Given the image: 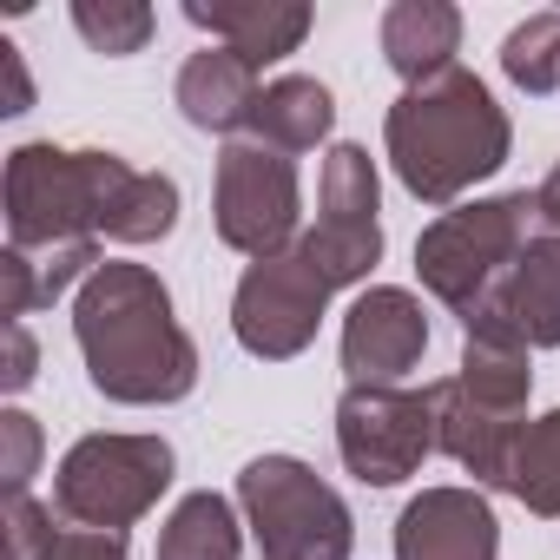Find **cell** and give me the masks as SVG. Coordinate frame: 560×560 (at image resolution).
Wrapping results in <instances>:
<instances>
[{"label":"cell","instance_id":"cell-3","mask_svg":"<svg viewBox=\"0 0 560 560\" xmlns=\"http://www.w3.org/2000/svg\"><path fill=\"white\" fill-rule=\"evenodd\" d=\"M132 165L119 152H67V145H21L8 159V244L54 250V244H100L106 211Z\"/></svg>","mask_w":560,"mask_h":560},{"label":"cell","instance_id":"cell-15","mask_svg":"<svg viewBox=\"0 0 560 560\" xmlns=\"http://www.w3.org/2000/svg\"><path fill=\"white\" fill-rule=\"evenodd\" d=\"M481 317L508 324L527 350H560V231L527 237V250L514 257V270L501 277V291Z\"/></svg>","mask_w":560,"mask_h":560},{"label":"cell","instance_id":"cell-12","mask_svg":"<svg viewBox=\"0 0 560 560\" xmlns=\"http://www.w3.org/2000/svg\"><path fill=\"white\" fill-rule=\"evenodd\" d=\"M396 560H501V521L481 488H422L396 521Z\"/></svg>","mask_w":560,"mask_h":560},{"label":"cell","instance_id":"cell-26","mask_svg":"<svg viewBox=\"0 0 560 560\" xmlns=\"http://www.w3.org/2000/svg\"><path fill=\"white\" fill-rule=\"evenodd\" d=\"M54 514L40 508V501H8V560H47V547H54Z\"/></svg>","mask_w":560,"mask_h":560},{"label":"cell","instance_id":"cell-22","mask_svg":"<svg viewBox=\"0 0 560 560\" xmlns=\"http://www.w3.org/2000/svg\"><path fill=\"white\" fill-rule=\"evenodd\" d=\"M172 224H178V185L165 172H139L132 165V178L119 185L100 237H113V244H159V237H172Z\"/></svg>","mask_w":560,"mask_h":560},{"label":"cell","instance_id":"cell-28","mask_svg":"<svg viewBox=\"0 0 560 560\" xmlns=\"http://www.w3.org/2000/svg\"><path fill=\"white\" fill-rule=\"evenodd\" d=\"M0 383H8L14 396L34 383V337H27V324H8V370H0Z\"/></svg>","mask_w":560,"mask_h":560},{"label":"cell","instance_id":"cell-30","mask_svg":"<svg viewBox=\"0 0 560 560\" xmlns=\"http://www.w3.org/2000/svg\"><path fill=\"white\" fill-rule=\"evenodd\" d=\"M534 211H540V231H560V165L534 185Z\"/></svg>","mask_w":560,"mask_h":560},{"label":"cell","instance_id":"cell-6","mask_svg":"<svg viewBox=\"0 0 560 560\" xmlns=\"http://www.w3.org/2000/svg\"><path fill=\"white\" fill-rule=\"evenodd\" d=\"M172 468H178V455L165 435H80L60 455L54 508L73 527L126 534L139 514L159 508V494L172 488Z\"/></svg>","mask_w":560,"mask_h":560},{"label":"cell","instance_id":"cell-29","mask_svg":"<svg viewBox=\"0 0 560 560\" xmlns=\"http://www.w3.org/2000/svg\"><path fill=\"white\" fill-rule=\"evenodd\" d=\"M0 80H8V113H27L34 86H27V67H21V47L0 40Z\"/></svg>","mask_w":560,"mask_h":560},{"label":"cell","instance_id":"cell-18","mask_svg":"<svg viewBox=\"0 0 560 560\" xmlns=\"http://www.w3.org/2000/svg\"><path fill=\"white\" fill-rule=\"evenodd\" d=\"M100 270V244H54V250H14L0 257V317L8 324H27L34 311H47L54 298H67L73 284Z\"/></svg>","mask_w":560,"mask_h":560},{"label":"cell","instance_id":"cell-17","mask_svg":"<svg viewBox=\"0 0 560 560\" xmlns=\"http://www.w3.org/2000/svg\"><path fill=\"white\" fill-rule=\"evenodd\" d=\"M330 126H337V100H330V86L324 80H311V73H284V80H270L264 93H257V106H250V139L257 145H270V152H317L324 139H330Z\"/></svg>","mask_w":560,"mask_h":560},{"label":"cell","instance_id":"cell-2","mask_svg":"<svg viewBox=\"0 0 560 560\" xmlns=\"http://www.w3.org/2000/svg\"><path fill=\"white\" fill-rule=\"evenodd\" d=\"M383 145L409 198L455 211L462 191H475L508 165L514 126L468 67H448L422 86H402V100L383 119Z\"/></svg>","mask_w":560,"mask_h":560},{"label":"cell","instance_id":"cell-20","mask_svg":"<svg viewBox=\"0 0 560 560\" xmlns=\"http://www.w3.org/2000/svg\"><path fill=\"white\" fill-rule=\"evenodd\" d=\"M237 547H244L237 540V514L211 488L185 494L165 514V527H159V560H237Z\"/></svg>","mask_w":560,"mask_h":560},{"label":"cell","instance_id":"cell-10","mask_svg":"<svg viewBox=\"0 0 560 560\" xmlns=\"http://www.w3.org/2000/svg\"><path fill=\"white\" fill-rule=\"evenodd\" d=\"M337 455L357 481L396 488L435 455V409L429 389H376L350 383L337 402Z\"/></svg>","mask_w":560,"mask_h":560},{"label":"cell","instance_id":"cell-8","mask_svg":"<svg viewBox=\"0 0 560 560\" xmlns=\"http://www.w3.org/2000/svg\"><path fill=\"white\" fill-rule=\"evenodd\" d=\"M211 211H218V237H224L231 250H244L250 264L291 250V244H298V211H304L298 165H291L284 152L257 145V139L224 145V152H218Z\"/></svg>","mask_w":560,"mask_h":560},{"label":"cell","instance_id":"cell-5","mask_svg":"<svg viewBox=\"0 0 560 560\" xmlns=\"http://www.w3.org/2000/svg\"><path fill=\"white\" fill-rule=\"evenodd\" d=\"M244 527L257 534L264 560H350L357 521L343 494L298 455H257L237 475Z\"/></svg>","mask_w":560,"mask_h":560},{"label":"cell","instance_id":"cell-14","mask_svg":"<svg viewBox=\"0 0 560 560\" xmlns=\"http://www.w3.org/2000/svg\"><path fill=\"white\" fill-rule=\"evenodd\" d=\"M185 21L205 27L218 47H231L250 67H270L304 47L311 8L304 0H185Z\"/></svg>","mask_w":560,"mask_h":560},{"label":"cell","instance_id":"cell-16","mask_svg":"<svg viewBox=\"0 0 560 560\" xmlns=\"http://www.w3.org/2000/svg\"><path fill=\"white\" fill-rule=\"evenodd\" d=\"M257 93H264V86H257V67L237 60L231 47H198V54L178 67V86H172L178 113H185L198 132H237V126H250Z\"/></svg>","mask_w":560,"mask_h":560},{"label":"cell","instance_id":"cell-19","mask_svg":"<svg viewBox=\"0 0 560 560\" xmlns=\"http://www.w3.org/2000/svg\"><path fill=\"white\" fill-rule=\"evenodd\" d=\"M383 60L409 80V86H422V80H435V73H448L455 67V47H462V14L448 8V0H396V8L383 14Z\"/></svg>","mask_w":560,"mask_h":560},{"label":"cell","instance_id":"cell-21","mask_svg":"<svg viewBox=\"0 0 560 560\" xmlns=\"http://www.w3.org/2000/svg\"><path fill=\"white\" fill-rule=\"evenodd\" d=\"M508 494L527 508V514H547L560 521V409L534 416L514 442V462H508Z\"/></svg>","mask_w":560,"mask_h":560},{"label":"cell","instance_id":"cell-4","mask_svg":"<svg viewBox=\"0 0 560 560\" xmlns=\"http://www.w3.org/2000/svg\"><path fill=\"white\" fill-rule=\"evenodd\" d=\"M534 231H540L534 191H501V198H481V205H455L416 237V270H422L435 304H448L462 324H475L494 304L501 277L514 270V257L527 250Z\"/></svg>","mask_w":560,"mask_h":560},{"label":"cell","instance_id":"cell-7","mask_svg":"<svg viewBox=\"0 0 560 560\" xmlns=\"http://www.w3.org/2000/svg\"><path fill=\"white\" fill-rule=\"evenodd\" d=\"M337 291L324 284V270L291 244L277 257H257L244 277H237V298H231V330L250 357L264 363H291L317 343V324H324V304Z\"/></svg>","mask_w":560,"mask_h":560},{"label":"cell","instance_id":"cell-13","mask_svg":"<svg viewBox=\"0 0 560 560\" xmlns=\"http://www.w3.org/2000/svg\"><path fill=\"white\" fill-rule=\"evenodd\" d=\"M429 409H435V448L468 468L481 488H508V462H514V442H521V416H501V409H481L455 376L429 383Z\"/></svg>","mask_w":560,"mask_h":560},{"label":"cell","instance_id":"cell-27","mask_svg":"<svg viewBox=\"0 0 560 560\" xmlns=\"http://www.w3.org/2000/svg\"><path fill=\"white\" fill-rule=\"evenodd\" d=\"M47 560H126V534H106V527H60Z\"/></svg>","mask_w":560,"mask_h":560},{"label":"cell","instance_id":"cell-23","mask_svg":"<svg viewBox=\"0 0 560 560\" xmlns=\"http://www.w3.org/2000/svg\"><path fill=\"white\" fill-rule=\"evenodd\" d=\"M501 73H508L527 100L560 93V14H527V21L501 40Z\"/></svg>","mask_w":560,"mask_h":560},{"label":"cell","instance_id":"cell-1","mask_svg":"<svg viewBox=\"0 0 560 560\" xmlns=\"http://www.w3.org/2000/svg\"><path fill=\"white\" fill-rule=\"evenodd\" d=\"M73 337L86 357V383L126 409L185 402L198 383V343L185 337L172 291L145 264H100L73 298Z\"/></svg>","mask_w":560,"mask_h":560},{"label":"cell","instance_id":"cell-24","mask_svg":"<svg viewBox=\"0 0 560 560\" xmlns=\"http://www.w3.org/2000/svg\"><path fill=\"white\" fill-rule=\"evenodd\" d=\"M73 27H80V40L93 54L126 60V54H139L152 40V8L145 0H73Z\"/></svg>","mask_w":560,"mask_h":560},{"label":"cell","instance_id":"cell-9","mask_svg":"<svg viewBox=\"0 0 560 560\" xmlns=\"http://www.w3.org/2000/svg\"><path fill=\"white\" fill-rule=\"evenodd\" d=\"M376 159L363 145H330L324 178H317V224L298 237V250L324 270V284H363L383 257V218H376Z\"/></svg>","mask_w":560,"mask_h":560},{"label":"cell","instance_id":"cell-25","mask_svg":"<svg viewBox=\"0 0 560 560\" xmlns=\"http://www.w3.org/2000/svg\"><path fill=\"white\" fill-rule=\"evenodd\" d=\"M34 462H40V422L27 409H8V416H0V481H8V501L27 494Z\"/></svg>","mask_w":560,"mask_h":560},{"label":"cell","instance_id":"cell-11","mask_svg":"<svg viewBox=\"0 0 560 560\" xmlns=\"http://www.w3.org/2000/svg\"><path fill=\"white\" fill-rule=\"evenodd\" d=\"M429 350V317L416 304V291L376 284L350 304L343 317V370L350 383H376V389H402V376L422 363Z\"/></svg>","mask_w":560,"mask_h":560}]
</instances>
